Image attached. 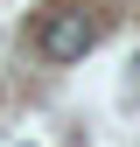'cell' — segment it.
<instances>
[{"instance_id":"obj_1","label":"cell","mask_w":140,"mask_h":147,"mask_svg":"<svg viewBox=\"0 0 140 147\" xmlns=\"http://www.w3.org/2000/svg\"><path fill=\"white\" fill-rule=\"evenodd\" d=\"M91 42H98V21H91V14H77V7L49 14V21L35 28V49H42L49 63H77V56H91Z\"/></svg>"},{"instance_id":"obj_2","label":"cell","mask_w":140,"mask_h":147,"mask_svg":"<svg viewBox=\"0 0 140 147\" xmlns=\"http://www.w3.org/2000/svg\"><path fill=\"white\" fill-rule=\"evenodd\" d=\"M133 70H140V56H133Z\"/></svg>"}]
</instances>
